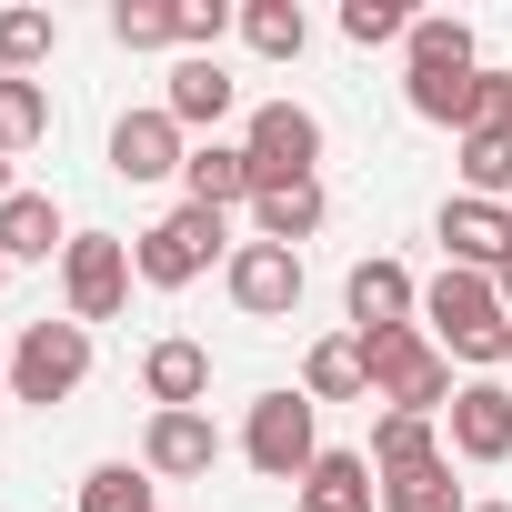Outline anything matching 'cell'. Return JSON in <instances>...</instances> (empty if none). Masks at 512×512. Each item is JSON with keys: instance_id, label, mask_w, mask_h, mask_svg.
<instances>
[{"instance_id": "1", "label": "cell", "mask_w": 512, "mask_h": 512, "mask_svg": "<svg viewBox=\"0 0 512 512\" xmlns=\"http://www.w3.org/2000/svg\"><path fill=\"white\" fill-rule=\"evenodd\" d=\"M472 71H482V51H472V21H412V41H402V101H412V121H432V131H462V101H472Z\"/></svg>"}, {"instance_id": "2", "label": "cell", "mask_w": 512, "mask_h": 512, "mask_svg": "<svg viewBox=\"0 0 512 512\" xmlns=\"http://www.w3.org/2000/svg\"><path fill=\"white\" fill-rule=\"evenodd\" d=\"M422 332L452 362H512V312H502L492 272H452L442 262V282H422Z\"/></svg>"}, {"instance_id": "3", "label": "cell", "mask_w": 512, "mask_h": 512, "mask_svg": "<svg viewBox=\"0 0 512 512\" xmlns=\"http://www.w3.org/2000/svg\"><path fill=\"white\" fill-rule=\"evenodd\" d=\"M362 342V372H372V402L382 412H422V422H442L452 412V352H432V332L422 322H402V332H352Z\"/></svg>"}, {"instance_id": "4", "label": "cell", "mask_w": 512, "mask_h": 512, "mask_svg": "<svg viewBox=\"0 0 512 512\" xmlns=\"http://www.w3.org/2000/svg\"><path fill=\"white\" fill-rule=\"evenodd\" d=\"M231 211H201V201H181V211H161L141 241H131V272L151 282V292H191L211 262H231Z\"/></svg>"}, {"instance_id": "5", "label": "cell", "mask_w": 512, "mask_h": 512, "mask_svg": "<svg viewBox=\"0 0 512 512\" xmlns=\"http://www.w3.org/2000/svg\"><path fill=\"white\" fill-rule=\"evenodd\" d=\"M241 462L262 472V482H292L302 492V472L322 462V402L312 392H262L241 412Z\"/></svg>"}, {"instance_id": "6", "label": "cell", "mask_w": 512, "mask_h": 512, "mask_svg": "<svg viewBox=\"0 0 512 512\" xmlns=\"http://www.w3.org/2000/svg\"><path fill=\"white\" fill-rule=\"evenodd\" d=\"M131 241L121 231H71V251H61V322H121V302H131Z\"/></svg>"}, {"instance_id": "7", "label": "cell", "mask_w": 512, "mask_h": 512, "mask_svg": "<svg viewBox=\"0 0 512 512\" xmlns=\"http://www.w3.org/2000/svg\"><path fill=\"white\" fill-rule=\"evenodd\" d=\"M241 151H251V181H262V191L322 181V111H302V101H262V111L241 121Z\"/></svg>"}, {"instance_id": "8", "label": "cell", "mask_w": 512, "mask_h": 512, "mask_svg": "<svg viewBox=\"0 0 512 512\" xmlns=\"http://www.w3.org/2000/svg\"><path fill=\"white\" fill-rule=\"evenodd\" d=\"M81 382H91V332H81V322H31V332L11 342V402L51 412V402H71Z\"/></svg>"}, {"instance_id": "9", "label": "cell", "mask_w": 512, "mask_h": 512, "mask_svg": "<svg viewBox=\"0 0 512 512\" xmlns=\"http://www.w3.org/2000/svg\"><path fill=\"white\" fill-rule=\"evenodd\" d=\"M221 292H231L241 322H292V312H302V251H282V241H241L231 262H221Z\"/></svg>"}, {"instance_id": "10", "label": "cell", "mask_w": 512, "mask_h": 512, "mask_svg": "<svg viewBox=\"0 0 512 512\" xmlns=\"http://www.w3.org/2000/svg\"><path fill=\"white\" fill-rule=\"evenodd\" d=\"M442 442H452V462H512V382H462L452 392V412H442Z\"/></svg>"}, {"instance_id": "11", "label": "cell", "mask_w": 512, "mask_h": 512, "mask_svg": "<svg viewBox=\"0 0 512 512\" xmlns=\"http://www.w3.org/2000/svg\"><path fill=\"white\" fill-rule=\"evenodd\" d=\"M432 241H442L452 272H502V251H512V201H472V191H452V201L432 211Z\"/></svg>"}, {"instance_id": "12", "label": "cell", "mask_w": 512, "mask_h": 512, "mask_svg": "<svg viewBox=\"0 0 512 512\" xmlns=\"http://www.w3.org/2000/svg\"><path fill=\"white\" fill-rule=\"evenodd\" d=\"M221 462V422L211 412H151L141 422V472L151 482H211Z\"/></svg>"}, {"instance_id": "13", "label": "cell", "mask_w": 512, "mask_h": 512, "mask_svg": "<svg viewBox=\"0 0 512 512\" xmlns=\"http://www.w3.org/2000/svg\"><path fill=\"white\" fill-rule=\"evenodd\" d=\"M342 312H352V332H402V322H422V282L392 262V251H372V262H352V282H342Z\"/></svg>"}, {"instance_id": "14", "label": "cell", "mask_w": 512, "mask_h": 512, "mask_svg": "<svg viewBox=\"0 0 512 512\" xmlns=\"http://www.w3.org/2000/svg\"><path fill=\"white\" fill-rule=\"evenodd\" d=\"M181 161H191V131L171 111H121L111 121V171L121 181H171Z\"/></svg>"}, {"instance_id": "15", "label": "cell", "mask_w": 512, "mask_h": 512, "mask_svg": "<svg viewBox=\"0 0 512 512\" xmlns=\"http://www.w3.org/2000/svg\"><path fill=\"white\" fill-rule=\"evenodd\" d=\"M181 201H201V211H251V201H262L251 151H241V141H191V161H181Z\"/></svg>"}, {"instance_id": "16", "label": "cell", "mask_w": 512, "mask_h": 512, "mask_svg": "<svg viewBox=\"0 0 512 512\" xmlns=\"http://www.w3.org/2000/svg\"><path fill=\"white\" fill-rule=\"evenodd\" d=\"M231 101H241V81H231L221 61H191V51H181V61H171V81H161V111H171L181 131H211V141H221Z\"/></svg>"}, {"instance_id": "17", "label": "cell", "mask_w": 512, "mask_h": 512, "mask_svg": "<svg viewBox=\"0 0 512 512\" xmlns=\"http://www.w3.org/2000/svg\"><path fill=\"white\" fill-rule=\"evenodd\" d=\"M141 402H151V412H201V402H211V352L181 342V332L151 342V352H141Z\"/></svg>"}, {"instance_id": "18", "label": "cell", "mask_w": 512, "mask_h": 512, "mask_svg": "<svg viewBox=\"0 0 512 512\" xmlns=\"http://www.w3.org/2000/svg\"><path fill=\"white\" fill-rule=\"evenodd\" d=\"M61 251H71V221H61V201L51 191H11V201H0V262H61Z\"/></svg>"}, {"instance_id": "19", "label": "cell", "mask_w": 512, "mask_h": 512, "mask_svg": "<svg viewBox=\"0 0 512 512\" xmlns=\"http://www.w3.org/2000/svg\"><path fill=\"white\" fill-rule=\"evenodd\" d=\"M372 502H382L372 452H322V462L302 472V492H292V512H372Z\"/></svg>"}, {"instance_id": "20", "label": "cell", "mask_w": 512, "mask_h": 512, "mask_svg": "<svg viewBox=\"0 0 512 512\" xmlns=\"http://www.w3.org/2000/svg\"><path fill=\"white\" fill-rule=\"evenodd\" d=\"M322 181H292V191H262V201H251V241H282V251H302L312 231H322Z\"/></svg>"}, {"instance_id": "21", "label": "cell", "mask_w": 512, "mask_h": 512, "mask_svg": "<svg viewBox=\"0 0 512 512\" xmlns=\"http://www.w3.org/2000/svg\"><path fill=\"white\" fill-rule=\"evenodd\" d=\"M302 392H312V402H372V372H362V342H352V332L312 342V352H302Z\"/></svg>"}, {"instance_id": "22", "label": "cell", "mask_w": 512, "mask_h": 512, "mask_svg": "<svg viewBox=\"0 0 512 512\" xmlns=\"http://www.w3.org/2000/svg\"><path fill=\"white\" fill-rule=\"evenodd\" d=\"M422 462H442V422H422V412H382V422H372V472L392 482V472H422Z\"/></svg>"}, {"instance_id": "23", "label": "cell", "mask_w": 512, "mask_h": 512, "mask_svg": "<svg viewBox=\"0 0 512 512\" xmlns=\"http://www.w3.org/2000/svg\"><path fill=\"white\" fill-rule=\"evenodd\" d=\"M51 51H61V21H51V11H31V0H21V11H0V81H31Z\"/></svg>"}, {"instance_id": "24", "label": "cell", "mask_w": 512, "mask_h": 512, "mask_svg": "<svg viewBox=\"0 0 512 512\" xmlns=\"http://www.w3.org/2000/svg\"><path fill=\"white\" fill-rule=\"evenodd\" d=\"M241 41L262 51V61H302L312 21H302V0H251V11H241Z\"/></svg>"}, {"instance_id": "25", "label": "cell", "mask_w": 512, "mask_h": 512, "mask_svg": "<svg viewBox=\"0 0 512 512\" xmlns=\"http://www.w3.org/2000/svg\"><path fill=\"white\" fill-rule=\"evenodd\" d=\"M382 512H472L462 482H452V452L422 462V472H392V482H382Z\"/></svg>"}, {"instance_id": "26", "label": "cell", "mask_w": 512, "mask_h": 512, "mask_svg": "<svg viewBox=\"0 0 512 512\" xmlns=\"http://www.w3.org/2000/svg\"><path fill=\"white\" fill-rule=\"evenodd\" d=\"M121 51H181V0H111Z\"/></svg>"}, {"instance_id": "27", "label": "cell", "mask_w": 512, "mask_h": 512, "mask_svg": "<svg viewBox=\"0 0 512 512\" xmlns=\"http://www.w3.org/2000/svg\"><path fill=\"white\" fill-rule=\"evenodd\" d=\"M462 191L512 201V131H462Z\"/></svg>"}, {"instance_id": "28", "label": "cell", "mask_w": 512, "mask_h": 512, "mask_svg": "<svg viewBox=\"0 0 512 512\" xmlns=\"http://www.w3.org/2000/svg\"><path fill=\"white\" fill-rule=\"evenodd\" d=\"M81 512H161V502H151V472L141 462H91L81 472Z\"/></svg>"}, {"instance_id": "29", "label": "cell", "mask_w": 512, "mask_h": 512, "mask_svg": "<svg viewBox=\"0 0 512 512\" xmlns=\"http://www.w3.org/2000/svg\"><path fill=\"white\" fill-rule=\"evenodd\" d=\"M51 141V91L41 81H0V151H31Z\"/></svg>"}, {"instance_id": "30", "label": "cell", "mask_w": 512, "mask_h": 512, "mask_svg": "<svg viewBox=\"0 0 512 512\" xmlns=\"http://www.w3.org/2000/svg\"><path fill=\"white\" fill-rule=\"evenodd\" d=\"M342 41H352V51L412 41V11H402V0H342Z\"/></svg>"}, {"instance_id": "31", "label": "cell", "mask_w": 512, "mask_h": 512, "mask_svg": "<svg viewBox=\"0 0 512 512\" xmlns=\"http://www.w3.org/2000/svg\"><path fill=\"white\" fill-rule=\"evenodd\" d=\"M241 11H231V0H181V51L191 61H221V31H231Z\"/></svg>"}, {"instance_id": "32", "label": "cell", "mask_w": 512, "mask_h": 512, "mask_svg": "<svg viewBox=\"0 0 512 512\" xmlns=\"http://www.w3.org/2000/svg\"><path fill=\"white\" fill-rule=\"evenodd\" d=\"M492 292H502V312H512V251H502V272H492Z\"/></svg>"}, {"instance_id": "33", "label": "cell", "mask_w": 512, "mask_h": 512, "mask_svg": "<svg viewBox=\"0 0 512 512\" xmlns=\"http://www.w3.org/2000/svg\"><path fill=\"white\" fill-rule=\"evenodd\" d=\"M11 191H21V181H11V151H0V201H11Z\"/></svg>"}, {"instance_id": "34", "label": "cell", "mask_w": 512, "mask_h": 512, "mask_svg": "<svg viewBox=\"0 0 512 512\" xmlns=\"http://www.w3.org/2000/svg\"><path fill=\"white\" fill-rule=\"evenodd\" d=\"M0 392H11V352H0Z\"/></svg>"}, {"instance_id": "35", "label": "cell", "mask_w": 512, "mask_h": 512, "mask_svg": "<svg viewBox=\"0 0 512 512\" xmlns=\"http://www.w3.org/2000/svg\"><path fill=\"white\" fill-rule=\"evenodd\" d=\"M472 512H512V502H472Z\"/></svg>"}, {"instance_id": "36", "label": "cell", "mask_w": 512, "mask_h": 512, "mask_svg": "<svg viewBox=\"0 0 512 512\" xmlns=\"http://www.w3.org/2000/svg\"><path fill=\"white\" fill-rule=\"evenodd\" d=\"M0 292H11V262H0Z\"/></svg>"}]
</instances>
